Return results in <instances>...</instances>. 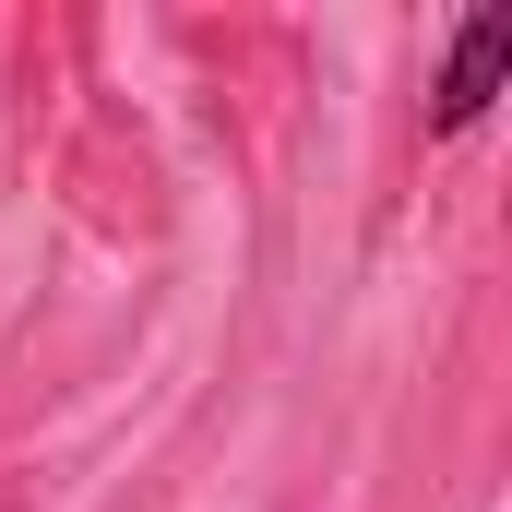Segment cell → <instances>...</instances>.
Listing matches in <instances>:
<instances>
[{"label": "cell", "mask_w": 512, "mask_h": 512, "mask_svg": "<svg viewBox=\"0 0 512 512\" xmlns=\"http://www.w3.org/2000/svg\"><path fill=\"white\" fill-rule=\"evenodd\" d=\"M501 84H512V12L489 0V12L453 24V60H441V84H429V131H441V143L477 131L489 108H501Z\"/></svg>", "instance_id": "1"}]
</instances>
